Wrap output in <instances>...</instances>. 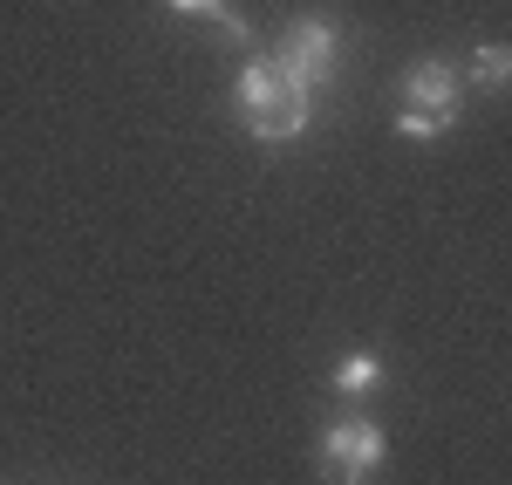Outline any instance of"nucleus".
<instances>
[{
  "label": "nucleus",
  "instance_id": "2",
  "mask_svg": "<svg viewBox=\"0 0 512 485\" xmlns=\"http://www.w3.org/2000/svg\"><path fill=\"white\" fill-rule=\"evenodd\" d=\"M267 62H274L287 82H301V89L315 96L321 82L335 76V62H342V35H335V21H328V14H301V21H287V28H280V41H274V55H267Z\"/></svg>",
  "mask_w": 512,
  "mask_h": 485
},
{
  "label": "nucleus",
  "instance_id": "3",
  "mask_svg": "<svg viewBox=\"0 0 512 485\" xmlns=\"http://www.w3.org/2000/svg\"><path fill=\"white\" fill-rule=\"evenodd\" d=\"M383 431L369 424V417H342V424H328V438H321V479L328 485H369L383 472Z\"/></svg>",
  "mask_w": 512,
  "mask_h": 485
},
{
  "label": "nucleus",
  "instance_id": "4",
  "mask_svg": "<svg viewBox=\"0 0 512 485\" xmlns=\"http://www.w3.org/2000/svg\"><path fill=\"white\" fill-rule=\"evenodd\" d=\"M403 110L458 123V69H451V62H417V69L403 76Z\"/></svg>",
  "mask_w": 512,
  "mask_h": 485
},
{
  "label": "nucleus",
  "instance_id": "5",
  "mask_svg": "<svg viewBox=\"0 0 512 485\" xmlns=\"http://www.w3.org/2000/svg\"><path fill=\"white\" fill-rule=\"evenodd\" d=\"M171 7H178V14H198V21H212L219 35H239V41H246V21L233 14V0H171Z\"/></svg>",
  "mask_w": 512,
  "mask_h": 485
},
{
  "label": "nucleus",
  "instance_id": "7",
  "mask_svg": "<svg viewBox=\"0 0 512 485\" xmlns=\"http://www.w3.org/2000/svg\"><path fill=\"white\" fill-rule=\"evenodd\" d=\"M376 376H383V363H376V356H349V363H335V390H342V397H362Z\"/></svg>",
  "mask_w": 512,
  "mask_h": 485
},
{
  "label": "nucleus",
  "instance_id": "1",
  "mask_svg": "<svg viewBox=\"0 0 512 485\" xmlns=\"http://www.w3.org/2000/svg\"><path fill=\"white\" fill-rule=\"evenodd\" d=\"M239 117H246V130H253L260 144H287V137L308 130V89L287 82L274 62L260 55V62H246V76H239Z\"/></svg>",
  "mask_w": 512,
  "mask_h": 485
},
{
  "label": "nucleus",
  "instance_id": "6",
  "mask_svg": "<svg viewBox=\"0 0 512 485\" xmlns=\"http://www.w3.org/2000/svg\"><path fill=\"white\" fill-rule=\"evenodd\" d=\"M506 76H512V55L499 48V41H485V48L472 55V82L478 89H506Z\"/></svg>",
  "mask_w": 512,
  "mask_h": 485
}]
</instances>
